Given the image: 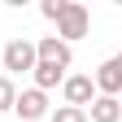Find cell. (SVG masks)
I'll list each match as a JSON object with an SVG mask.
<instances>
[{
    "mask_svg": "<svg viewBox=\"0 0 122 122\" xmlns=\"http://www.w3.org/2000/svg\"><path fill=\"white\" fill-rule=\"evenodd\" d=\"M30 74H35V87L39 92H52L57 83H66V70H61V66H48V61H35Z\"/></svg>",
    "mask_w": 122,
    "mask_h": 122,
    "instance_id": "obj_8",
    "label": "cell"
},
{
    "mask_svg": "<svg viewBox=\"0 0 122 122\" xmlns=\"http://www.w3.org/2000/svg\"><path fill=\"white\" fill-rule=\"evenodd\" d=\"M66 5H70V0H44V5H39V13H44L48 22H57L61 13H66Z\"/></svg>",
    "mask_w": 122,
    "mask_h": 122,
    "instance_id": "obj_11",
    "label": "cell"
},
{
    "mask_svg": "<svg viewBox=\"0 0 122 122\" xmlns=\"http://www.w3.org/2000/svg\"><path fill=\"white\" fill-rule=\"evenodd\" d=\"M87 122H122V100L118 96H96L87 109Z\"/></svg>",
    "mask_w": 122,
    "mask_h": 122,
    "instance_id": "obj_7",
    "label": "cell"
},
{
    "mask_svg": "<svg viewBox=\"0 0 122 122\" xmlns=\"http://www.w3.org/2000/svg\"><path fill=\"white\" fill-rule=\"evenodd\" d=\"M118 100H122V96H118Z\"/></svg>",
    "mask_w": 122,
    "mask_h": 122,
    "instance_id": "obj_13",
    "label": "cell"
},
{
    "mask_svg": "<svg viewBox=\"0 0 122 122\" xmlns=\"http://www.w3.org/2000/svg\"><path fill=\"white\" fill-rule=\"evenodd\" d=\"M35 61H48V66H61V70H70L74 52H70V44H61L57 35H44V39L35 44Z\"/></svg>",
    "mask_w": 122,
    "mask_h": 122,
    "instance_id": "obj_6",
    "label": "cell"
},
{
    "mask_svg": "<svg viewBox=\"0 0 122 122\" xmlns=\"http://www.w3.org/2000/svg\"><path fill=\"white\" fill-rule=\"evenodd\" d=\"M13 113H18L22 122H44L52 109H48V92H39V87H26L18 92V100H13Z\"/></svg>",
    "mask_w": 122,
    "mask_h": 122,
    "instance_id": "obj_3",
    "label": "cell"
},
{
    "mask_svg": "<svg viewBox=\"0 0 122 122\" xmlns=\"http://www.w3.org/2000/svg\"><path fill=\"white\" fill-rule=\"evenodd\" d=\"M0 48H5V44H0Z\"/></svg>",
    "mask_w": 122,
    "mask_h": 122,
    "instance_id": "obj_12",
    "label": "cell"
},
{
    "mask_svg": "<svg viewBox=\"0 0 122 122\" xmlns=\"http://www.w3.org/2000/svg\"><path fill=\"white\" fill-rule=\"evenodd\" d=\"M61 96H66V105H74V109H87V105L96 100V83H92V74H66Z\"/></svg>",
    "mask_w": 122,
    "mask_h": 122,
    "instance_id": "obj_4",
    "label": "cell"
},
{
    "mask_svg": "<svg viewBox=\"0 0 122 122\" xmlns=\"http://www.w3.org/2000/svg\"><path fill=\"white\" fill-rule=\"evenodd\" d=\"M48 122H87V109H74V105H57L48 113Z\"/></svg>",
    "mask_w": 122,
    "mask_h": 122,
    "instance_id": "obj_9",
    "label": "cell"
},
{
    "mask_svg": "<svg viewBox=\"0 0 122 122\" xmlns=\"http://www.w3.org/2000/svg\"><path fill=\"white\" fill-rule=\"evenodd\" d=\"M92 83H96V96H122V52H113L105 61Z\"/></svg>",
    "mask_w": 122,
    "mask_h": 122,
    "instance_id": "obj_5",
    "label": "cell"
},
{
    "mask_svg": "<svg viewBox=\"0 0 122 122\" xmlns=\"http://www.w3.org/2000/svg\"><path fill=\"white\" fill-rule=\"evenodd\" d=\"M0 66H5L9 74H30V70H35V44H30L26 35L9 39L5 48H0Z\"/></svg>",
    "mask_w": 122,
    "mask_h": 122,
    "instance_id": "obj_2",
    "label": "cell"
},
{
    "mask_svg": "<svg viewBox=\"0 0 122 122\" xmlns=\"http://www.w3.org/2000/svg\"><path fill=\"white\" fill-rule=\"evenodd\" d=\"M13 100H18V87L9 74H0V113H13Z\"/></svg>",
    "mask_w": 122,
    "mask_h": 122,
    "instance_id": "obj_10",
    "label": "cell"
},
{
    "mask_svg": "<svg viewBox=\"0 0 122 122\" xmlns=\"http://www.w3.org/2000/svg\"><path fill=\"white\" fill-rule=\"evenodd\" d=\"M87 30H92V13H87V5L70 0L66 13L57 18V39H61V44H74V39H83Z\"/></svg>",
    "mask_w": 122,
    "mask_h": 122,
    "instance_id": "obj_1",
    "label": "cell"
}]
</instances>
